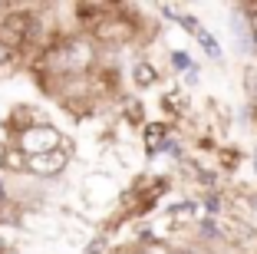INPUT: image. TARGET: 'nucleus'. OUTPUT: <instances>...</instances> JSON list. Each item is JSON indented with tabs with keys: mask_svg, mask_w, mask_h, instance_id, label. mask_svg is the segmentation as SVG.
Here are the masks:
<instances>
[{
	"mask_svg": "<svg viewBox=\"0 0 257 254\" xmlns=\"http://www.w3.org/2000/svg\"><path fill=\"white\" fill-rule=\"evenodd\" d=\"M198 82H201V66H195V69H188V73L178 79V86H185V90H195Z\"/></svg>",
	"mask_w": 257,
	"mask_h": 254,
	"instance_id": "17",
	"label": "nucleus"
},
{
	"mask_svg": "<svg viewBox=\"0 0 257 254\" xmlns=\"http://www.w3.org/2000/svg\"><path fill=\"white\" fill-rule=\"evenodd\" d=\"M128 79H132V86L136 90H155L162 82V69L155 60H145V56H139L136 63H132V69H128Z\"/></svg>",
	"mask_w": 257,
	"mask_h": 254,
	"instance_id": "5",
	"label": "nucleus"
},
{
	"mask_svg": "<svg viewBox=\"0 0 257 254\" xmlns=\"http://www.w3.org/2000/svg\"><path fill=\"white\" fill-rule=\"evenodd\" d=\"M0 172H7V175H27V155H23L17 145L7 142V152H4V158H0Z\"/></svg>",
	"mask_w": 257,
	"mask_h": 254,
	"instance_id": "10",
	"label": "nucleus"
},
{
	"mask_svg": "<svg viewBox=\"0 0 257 254\" xmlns=\"http://www.w3.org/2000/svg\"><path fill=\"white\" fill-rule=\"evenodd\" d=\"M250 165H254V175H257V149L250 152Z\"/></svg>",
	"mask_w": 257,
	"mask_h": 254,
	"instance_id": "19",
	"label": "nucleus"
},
{
	"mask_svg": "<svg viewBox=\"0 0 257 254\" xmlns=\"http://www.w3.org/2000/svg\"><path fill=\"white\" fill-rule=\"evenodd\" d=\"M244 96H247V103H257V63L244 66Z\"/></svg>",
	"mask_w": 257,
	"mask_h": 254,
	"instance_id": "13",
	"label": "nucleus"
},
{
	"mask_svg": "<svg viewBox=\"0 0 257 254\" xmlns=\"http://www.w3.org/2000/svg\"><path fill=\"white\" fill-rule=\"evenodd\" d=\"M17 60V53L10 50L7 43H0V66H7V63H14Z\"/></svg>",
	"mask_w": 257,
	"mask_h": 254,
	"instance_id": "18",
	"label": "nucleus"
},
{
	"mask_svg": "<svg viewBox=\"0 0 257 254\" xmlns=\"http://www.w3.org/2000/svg\"><path fill=\"white\" fill-rule=\"evenodd\" d=\"M195 40H198V46H201V53H204V60H208V63H224V50H221L218 37H214L208 27H204Z\"/></svg>",
	"mask_w": 257,
	"mask_h": 254,
	"instance_id": "9",
	"label": "nucleus"
},
{
	"mask_svg": "<svg viewBox=\"0 0 257 254\" xmlns=\"http://www.w3.org/2000/svg\"><path fill=\"white\" fill-rule=\"evenodd\" d=\"M109 247H112V234H106L102 228H99V231L92 234L89 241H86L83 254H109Z\"/></svg>",
	"mask_w": 257,
	"mask_h": 254,
	"instance_id": "12",
	"label": "nucleus"
},
{
	"mask_svg": "<svg viewBox=\"0 0 257 254\" xmlns=\"http://www.w3.org/2000/svg\"><path fill=\"white\" fill-rule=\"evenodd\" d=\"M155 10H159L162 17H168L172 23H178V20H182L185 14H188V7H185V4H159Z\"/></svg>",
	"mask_w": 257,
	"mask_h": 254,
	"instance_id": "16",
	"label": "nucleus"
},
{
	"mask_svg": "<svg viewBox=\"0 0 257 254\" xmlns=\"http://www.w3.org/2000/svg\"><path fill=\"white\" fill-rule=\"evenodd\" d=\"M63 129H56L53 122H40V126L27 129V132H20L17 139H10V145H17V149L23 152V155H46V152H56L63 149Z\"/></svg>",
	"mask_w": 257,
	"mask_h": 254,
	"instance_id": "1",
	"label": "nucleus"
},
{
	"mask_svg": "<svg viewBox=\"0 0 257 254\" xmlns=\"http://www.w3.org/2000/svg\"><path fill=\"white\" fill-rule=\"evenodd\" d=\"M241 14L247 17V30H250V43H254V53H257V0L254 4H237Z\"/></svg>",
	"mask_w": 257,
	"mask_h": 254,
	"instance_id": "14",
	"label": "nucleus"
},
{
	"mask_svg": "<svg viewBox=\"0 0 257 254\" xmlns=\"http://www.w3.org/2000/svg\"><path fill=\"white\" fill-rule=\"evenodd\" d=\"M175 27H182V30L188 33V37H198V33L204 30V23L198 20V17L191 14V10H188V14H185V17H182V20H178V23H175Z\"/></svg>",
	"mask_w": 257,
	"mask_h": 254,
	"instance_id": "15",
	"label": "nucleus"
},
{
	"mask_svg": "<svg viewBox=\"0 0 257 254\" xmlns=\"http://www.w3.org/2000/svg\"><path fill=\"white\" fill-rule=\"evenodd\" d=\"M119 122H125L128 129H142L149 122L142 99L139 96H119Z\"/></svg>",
	"mask_w": 257,
	"mask_h": 254,
	"instance_id": "6",
	"label": "nucleus"
},
{
	"mask_svg": "<svg viewBox=\"0 0 257 254\" xmlns=\"http://www.w3.org/2000/svg\"><path fill=\"white\" fill-rule=\"evenodd\" d=\"M168 63H172V76H178L182 79L188 69H195V56H191L188 50H182V46H175V50H168Z\"/></svg>",
	"mask_w": 257,
	"mask_h": 254,
	"instance_id": "11",
	"label": "nucleus"
},
{
	"mask_svg": "<svg viewBox=\"0 0 257 254\" xmlns=\"http://www.w3.org/2000/svg\"><path fill=\"white\" fill-rule=\"evenodd\" d=\"M175 135V126L168 119H155V122H145L142 126V149H145V158H155V152H159V145L165 142V139H172Z\"/></svg>",
	"mask_w": 257,
	"mask_h": 254,
	"instance_id": "4",
	"label": "nucleus"
},
{
	"mask_svg": "<svg viewBox=\"0 0 257 254\" xmlns=\"http://www.w3.org/2000/svg\"><path fill=\"white\" fill-rule=\"evenodd\" d=\"M4 152H7V142H4V139H0V158H4Z\"/></svg>",
	"mask_w": 257,
	"mask_h": 254,
	"instance_id": "21",
	"label": "nucleus"
},
{
	"mask_svg": "<svg viewBox=\"0 0 257 254\" xmlns=\"http://www.w3.org/2000/svg\"><path fill=\"white\" fill-rule=\"evenodd\" d=\"M7 7H10V4H4V0H0V20H4V14H7Z\"/></svg>",
	"mask_w": 257,
	"mask_h": 254,
	"instance_id": "20",
	"label": "nucleus"
},
{
	"mask_svg": "<svg viewBox=\"0 0 257 254\" xmlns=\"http://www.w3.org/2000/svg\"><path fill=\"white\" fill-rule=\"evenodd\" d=\"M69 162H73V142L63 139V149L27 158V175H33V179H40V182H53L69 168Z\"/></svg>",
	"mask_w": 257,
	"mask_h": 254,
	"instance_id": "2",
	"label": "nucleus"
},
{
	"mask_svg": "<svg viewBox=\"0 0 257 254\" xmlns=\"http://www.w3.org/2000/svg\"><path fill=\"white\" fill-rule=\"evenodd\" d=\"M198 205H201V218H224L227 215V188L224 192H201Z\"/></svg>",
	"mask_w": 257,
	"mask_h": 254,
	"instance_id": "7",
	"label": "nucleus"
},
{
	"mask_svg": "<svg viewBox=\"0 0 257 254\" xmlns=\"http://www.w3.org/2000/svg\"><path fill=\"white\" fill-rule=\"evenodd\" d=\"M0 254H7V244H4V238H0Z\"/></svg>",
	"mask_w": 257,
	"mask_h": 254,
	"instance_id": "22",
	"label": "nucleus"
},
{
	"mask_svg": "<svg viewBox=\"0 0 257 254\" xmlns=\"http://www.w3.org/2000/svg\"><path fill=\"white\" fill-rule=\"evenodd\" d=\"M40 122H50V119H46V116L37 109V106H30V103H17L14 109L7 112L4 129L10 132V139H17L20 132H27V129H33V126H40ZM10 139H7V142H10Z\"/></svg>",
	"mask_w": 257,
	"mask_h": 254,
	"instance_id": "3",
	"label": "nucleus"
},
{
	"mask_svg": "<svg viewBox=\"0 0 257 254\" xmlns=\"http://www.w3.org/2000/svg\"><path fill=\"white\" fill-rule=\"evenodd\" d=\"M214 158H218V172L224 175H234L237 168L244 165V152L237 149V145H218V152H214Z\"/></svg>",
	"mask_w": 257,
	"mask_h": 254,
	"instance_id": "8",
	"label": "nucleus"
}]
</instances>
